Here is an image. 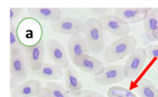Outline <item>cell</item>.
Masks as SVG:
<instances>
[{"instance_id":"cell-1","label":"cell","mask_w":158,"mask_h":97,"mask_svg":"<svg viewBox=\"0 0 158 97\" xmlns=\"http://www.w3.org/2000/svg\"><path fill=\"white\" fill-rule=\"evenodd\" d=\"M137 41L130 35L120 37L109 44L102 52L104 59L109 63L123 59L136 49Z\"/></svg>"},{"instance_id":"cell-2","label":"cell","mask_w":158,"mask_h":97,"mask_svg":"<svg viewBox=\"0 0 158 97\" xmlns=\"http://www.w3.org/2000/svg\"><path fill=\"white\" fill-rule=\"evenodd\" d=\"M83 31L90 51L94 53H100L105 49L104 31L98 18H88L84 22Z\"/></svg>"},{"instance_id":"cell-3","label":"cell","mask_w":158,"mask_h":97,"mask_svg":"<svg viewBox=\"0 0 158 97\" xmlns=\"http://www.w3.org/2000/svg\"><path fill=\"white\" fill-rule=\"evenodd\" d=\"M104 31L109 34L123 37L128 35L130 31L129 25L114 14H106L98 18Z\"/></svg>"},{"instance_id":"cell-4","label":"cell","mask_w":158,"mask_h":97,"mask_svg":"<svg viewBox=\"0 0 158 97\" xmlns=\"http://www.w3.org/2000/svg\"><path fill=\"white\" fill-rule=\"evenodd\" d=\"M147 56L143 48H136L130 54L124 66L127 78L134 79L139 76L146 63Z\"/></svg>"},{"instance_id":"cell-5","label":"cell","mask_w":158,"mask_h":97,"mask_svg":"<svg viewBox=\"0 0 158 97\" xmlns=\"http://www.w3.org/2000/svg\"><path fill=\"white\" fill-rule=\"evenodd\" d=\"M50 28L55 33L71 36L83 31L84 23L77 18L64 16L57 21L51 22Z\"/></svg>"},{"instance_id":"cell-6","label":"cell","mask_w":158,"mask_h":97,"mask_svg":"<svg viewBox=\"0 0 158 97\" xmlns=\"http://www.w3.org/2000/svg\"><path fill=\"white\" fill-rule=\"evenodd\" d=\"M71 60L73 63L79 69L94 76L101 74L105 68L100 60L88 53L75 55Z\"/></svg>"},{"instance_id":"cell-7","label":"cell","mask_w":158,"mask_h":97,"mask_svg":"<svg viewBox=\"0 0 158 97\" xmlns=\"http://www.w3.org/2000/svg\"><path fill=\"white\" fill-rule=\"evenodd\" d=\"M125 78L127 77L124 72V66L120 64L107 66L101 74L94 76L95 82L101 85L116 83Z\"/></svg>"},{"instance_id":"cell-8","label":"cell","mask_w":158,"mask_h":97,"mask_svg":"<svg viewBox=\"0 0 158 97\" xmlns=\"http://www.w3.org/2000/svg\"><path fill=\"white\" fill-rule=\"evenodd\" d=\"M48 54L55 66L65 69L69 66L67 53L62 44L56 39H50L46 42Z\"/></svg>"},{"instance_id":"cell-9","label":"cell","mask_w":158,"mask_h":97,"mask_svg":"<svg viewBox=\"0 0 158 97\" xmlns=\"http://www.w3.org/2000/svg\"><path fill=\"white\" fill-rule=\"evenodd\" d=\"M151 8L133 7V8H116L113 14L122 19L129 24H135L145 20Z\"/></svg>"},{"instance_id":"cell-10","label":"cell","mask_w":158,"mask_h":97,"mask_svg":"<svg viewBox=\"0 0 158 97\" xmlns=\"http://www.w3.org/2000/svg\"><path fill=\"white\" fill-rule=\"evenodd\" d=\"M44 53V42L40 39L37 43L29 46L26 50V60L28 68L33 72L43 64Z\"/></svg>"},{"instance_id":"cell-11","label":"cell","mask_w":158,"mask_h":97,"mask_svg":"<svg viewBox=\"0 0 158 97\" xmlns=\"http://www.w3.org/2000/svg\"><path fill=\"white\" fill-rule=\"evenodd\" d=\"M39 81L30 79L19 84L12 91V97H35L41 90Z\"/></svg>"},{"instance_id":"cell-12","label":"cell","mask_w":158,"mask_h":97,"mask_svg":"<svg viewBox=\"0 0 158 97\" xmlns=\"http://www.w3.org/2000/svg\"><path fill=\"white\" fill-rule=\"evenodd\" d=\"M28 10L33 17L50 23L57 21L62 17V10L59 8L30 7Z\"/></svg>"},{"instance_id":"cell-13","label":"cell","mask_w":158,"mask_h":97,"mask_svg":"<svg viewBox=\"0 0 158 97\" xmlns=\"http://www.w3.org/2000/svg\"><path fill=\"white\" fill-rule=\"evenodd\" d=\"M10 66L11 76L18 82L23 81L27 76V71L25 58L22 53L10 55Z\"/></svg>"},{"instance_id":"cell-14","label":"cell","mask_w":158,"mask_h":97,"mask_svg":"<svg viewBox=\"0 0 158 97\" xmlns=\"http://www.w3.org/2000/svg\"><path fill=\"white\" fill-rule=\"evenodd\" d=\"M67 52L70 59L77 55L88 53L89 48L85 39L80 34L70 36L67 41Z\"/></svg>"},{"instance_id":"cell-15","label":"cell","mask_w":158,"mask_h":97,"mask_svg":"<svg viewBox=\"0 0 158 97\" xmlns=\"http://www.w3.org/2000/svg\"><path fill=\"white\" fill-rule=\"evenodd\" d=\"M65 82L67 91L73 96L76 97L82 90V84L77 71L71 66L65 69Z\"/></svg>"},{"instance_id":"cell-16","label":"cell","mask_w":158,"mask_h":97,"mask_svg":"<svg viewBox=\"0 0 158 97\" xmlns=\"http://www.w3.org/2000/svg\"><path fill=\"white\" fill-rule=\"evenodd\" d=\"M36 76L49 80H58L63 76V72L54 64L43 63L38 70L33 72Z\"/></svg>"},{"instance_id":"cell-17","label":"cell","mask_w":158,"mask_h":97,"mask_svg":"<svg viewBox=\"0 0 158 97\" xmlns=\"http://www.w3.org/2000/svg\"><path fill=\"white\" fill-rule=\"evenodd\" d=\"M158 28V9H152L144 21V29L146 37L151 41H155L153 32Z\"/></svg>"},{"instance_id":"cell-18","label":"cell","mask_w":158,"mask_h":97,"mask_svg":"<svg viewBox=\"0 0 158 97\" xmlns=\"http://www.w3.org/2000/svg\"><path fill=\"white\" fill-rule=\"evenodd\" d=\"M136 90L140 97H158V89L145 77L139 80Z\"/></svg>"},{"instance_id":"cell-19","label":"cell","mask_w":158,"mask_h":97,"mask_svg":"<svg viewBox=\"0 0 158 97\" xmlns=\"http://www.w3.org/2000/svg\"><path fill=\"white\" fill-rule=\"evenodd\" d=\"M44 88L49 97H72L61 85L54 81L47 82Z\"/></svg>"},{"instance_id":"cell-20","label":"cell","mask_w":158,"mask_h":97,"mask_svg":"<svg viewBox=\"0 0 158 97\" xmlns=\"http://www.w3.org/2000/svg\"><path fill=\"white\" fill-rule=\"evenodd\" d=\"M21 44L17 36V28L15 25L10 26V55H16L21 53Z\"/></svg>"},{"instance_id":"cell-21","label":"cell","mask_w":158,"mask_h":97,"mask_svg":"<svg viewBox=\"0 0 158 97\" xmlns=\"http://www.w3.org/2000/svg\"><path fill=\"white\" fill-rule=\"evenodd\" d=\"M115 95H123L127 97H137L133 92L121 86H113L108 90V97H110Z\"/></svg>"},{"instance_id":"cell-22","label":"cell","mask_w":158,"mask_h":97,"mask_svg":"<svg viewBox=\"0 0 158 97\" xmlns=\"http://www.w3.org/2000/svg\"><path fill=\"white\" fill-rule=\"evenodd\" d=\"M147 58L152 60L156 58L158 60V45L154 44L146 47L144 49Z\"/></svg>"},{"instance_id":"cell-23","label":"cell","mask_w":158,"mask_h":97,"mask_svg":"<svg viewBox=\"0 0 158 97\" xmlns=\"http://www.w3.org/2000/svg\"><path fill=\"white\" fill-rule=\"evenodd\" d=\"M76 97H105V96L103 95L91 90H82Z\"/></svg>"},{"instance_id":"cell-24","label":"cell","mask_w":158,"mask_h":97,"mask_svg":"<svg viewBox=\"0 0 158 97\" xmlns=\"http://www.w3.org/2000/svg\"><path fill=\"white\" fill-rule=\"evenodd\" d=\"M22 11V8L11 7L10 9V25H13V22L18 18Z\"/></svg>"},{"instance_id":"cell-25","label":"cell","mask_w":158,"mask_h":97,"mask_svg":"<svg viewBox=\"0 0 158 97\" xmlns=\"http://www.w3.org/2000/svg\"><path fill=\"white\" fill-rule=\"evenodd\" d=\"M89 10L96 15H102L104 14H106L108 12L109 9L107 8H96V7H91L89 8Z\"/></svg>"},{"instance_id":"cell-26","label":"cell","mask_w":158,"mask_h":97,"mask_svg":"<svg viewBox=\"0 0 158 97\" xmlns=\"http://www.w3.org/2000/svg\"><path fill=\"white\" fill-rule=\"evenodd\" d=\"M18 82L12 77L11 76L10 78V90H14L18 85H17Z\"/></svg>"},{"instance_id":"cell-27","label":"cell","mask_w":158,"mask_h":97,"mask_svg":"<svg viewBox=\"0 0 158 97\" xmlns=\"http://www.w3.org/2000/svg\"><path fill=\"white\" fill-rule=\"evenodd\" d=\"M35 97H49V96L47 95V93H46V92L44 90V88L43 87L41 90L40 91V93Z\"/></svg>"},{"instance_id":"cell-28","label":"cell","mask_w":158,"mask_h":97,"mask_svg":"<svg viewBox=\"0 0 158 97\" xmlns=\"http://www.w3.org/2000/svg\"><path fill=\"white\" fill-rule=\"evenodd\" d=\"M153 37L155 41H158V28L153 32Z\"/></svg>"},{"instance_id":"cell-29","label":"cell","mask_w":158,"mask_h":97,"mask_svg":"<svg viewBox=\"0 0 158 97\" xmlns=\"http://www.w3.org/2000/svg\"><path fill=\"white\" fill-rule=\"evenodd\" d=\"M110 97H127V96L125 95H114Z\"/></svg>"}]
</instances>
